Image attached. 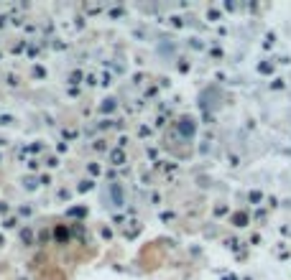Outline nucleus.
<instances>
[{
    "label": "nucleus",
    "instance_id": "obj_4",
    "mask_svg": "<svg viewBox=\"0 0 291 280\" xmlns=\"http://www.w3.org/2000/svg\"><path fill=\"white\" fill-rule=\"evenodd\" d=\"M54 237H59V239H67V229H56V232H54Z\"/></svg>",
    "mask_w": 291,
    "mask_h": 280
},
{
    "label": "nucleus",
    "instance_id": "obj_1",
    "mask_svg": "<svg viewBox=\"0 0 291 280\" xmlns=\"http://www.w3.org/2000/svg\"><path fill=\"white\" fill-rule=\"evenodd\" d=\"M110 161H113L115 166H123L125 163V153L123 151H113V153H110Z\"/></svg>",
    "mask_w": 291,
    "mask_h": 280
},
{
    "label": "nucleus",
    "instance_id": "obj_5",
    "mask_svg": "<svg viewBox=\"0 0 291 280\" xmlns=\"http://www.w3.org/2000/svg\"><path fill=\"white\" fill-rule=\"evenodd\" d=\"M23 239H26V242H31V239H34V234H31V229H23Z\"/></svg>",
    "mask_w": 291,
    "mask_h": 280
},
{
    "label": "nucleus",
    "instance_id": "obj_2",
    "mask_svg": "<svg viewBox=\"0 0 291 280\" xmlns=\"http://www.w3.org/2000/svg\"><path fill=\"white\" fill-rule=\"evenodd\" d=\"M179 127H182V133H184L187 138L194 133V125H192V120H182V125H179Z\"/></svg>",
    "mask_w": 291,
    "mask_h": 280
},
{
    "label": "nucleus",
    "instance_id": "obj_3",
    "mask_svg": "<svg viewBox=\"0 0 291 280\" xmlns=\"http://www.w3.org/2000/svg\"><path fill=\"white\" fill-rule=\"evenodd\" d=\"M233 222H235L238 227H243V224L248 222V219H245V214H235V217H233Z\"/></svg>",
    "mask_w": 291,
    "mask_h": 280
},
{
    "label": "nucleus",
    "instance_id": "obj_6",
    "mask_svg": "<svg viewBox=\"0 0 291 280\" xmlns=\"http://www.w3.org/2000/svg\"><path fill=\"white\" fill-rule=\"evenodd\" d=\"M0 242H3V239H0Z\"/></svg>",
    "mask_w": 291,
    "mask_h": 280
}]
</instances>
